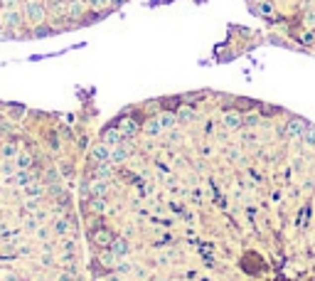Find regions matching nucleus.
I'll return each instance as SVG.
<instances>
[{
	"label": "nucleus",
	"instance_id": "1",
	"mask_svg": "<svg viewBox=\"0 0 315 281\" xmlns=\"http://www.w3.org/2000/svg\"><path fill=\"white\" fill-rule=\"evenodd\" d=\"M79 212L91 281H315V121L217 89L128 104Z\"/></svg>",
	"mask_w": 315,
	"mask_h": 281
},
{
	"label": "nucleus",
	"instance_id": "2",
	"mask_svg": "<svg viewBox=\"0 0 315 281\" xmlns=\"http://www.w3.org/2000/svg\"><path fill=\"white\" fill-rule=\"evenodd\" d=\"M0 35H2V22H0Z\"/></svg>",
	"mask_w": 315,
	"mask_h": 281
}]
</instances>
